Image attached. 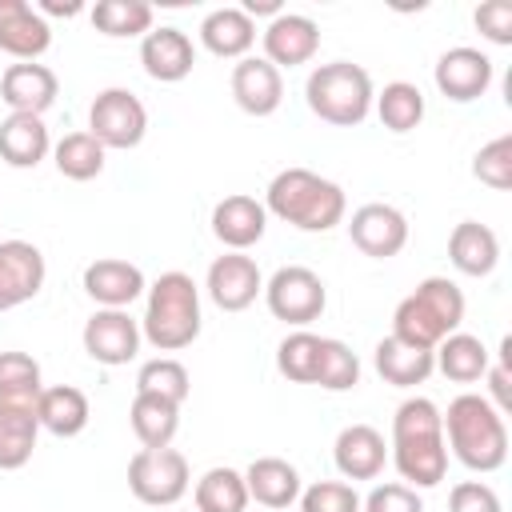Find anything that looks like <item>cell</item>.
Returning <instances> with one entry per match:
<instances>
[{
  "instance_id": "obj_1",
  "label": "cell",
  "mask_w": 512,
  "mask_h": 512,
  "mask_svg": "<svg viewBox=\"0 0 512 512\" xmlns=\"http://www.w3.org/2000/svg\"><path fill=\"white\" fill-rule=\"evenodd\" d=\"M392 464L408 488H436L448 476V444L440 408L428 396H412L392 416Z\"/></svg>"
},
{
  "instance_id": "obj_2",
  "label": "cell",
  "mask_w": 512,
  "mask_h": 512,
  "mask_svg": "<svg viewBox=\"0 0 512 512\" xmlns=\"http://www.w3.org/2000/svg\"><path fill=\"white\" fill-rule=\"evenodd\" d=\"M444 424V444L452 448V456L472 468V472H496L508 460V424L504 416L492 408V400L464 392L448 404V412H440Z\"/></svg>"
},
{
  "instance_id": "obj_3",
  "label": "cell",
  "mask_w": 512,
  "mask_h": 512,
  "mask_svg": "<svg viewBox=\"0 0 512 512\" xmlns=\"http://www.w3.org/2000/svg\"><path fill=\"white\" fill-rule=\"evenodd\" d=\"M344 188L336 180H324L320 172L308 168H284L272 176L264 192V212L276 220L300 228V232H328L344 220Z\"/></svg>"
},
{
  "instance_id": "obj_4",
  "label": "cell",
  "mask_w": 512,
  "mask_h": 512,
  "mask_svg": "<svg viewBox=\"0 0 512 512\" xmlns=\"http://www.w3.org/2000/svg\"><path fill=\"white\" fill-rule=\"evenodd\" d=\"M140 336L160 352H180L200 336V288L188 272H160L148 284Z\"/></svg>"
},
{
  "instance_id": "obj_5",
  "label": "cell",
  "mask_w": 512,
  "mask_h": 512,
  "mask_svg": "<svg viewBox=\"0 0 512 512\" xmlns=\"http://www.w3.org/2000/svg\"><path fill=\"white\" fill-rule=\"evenodd\" d=\"M464 324V292L448 276H428L420 280L392 312V336L416 344V348H436L444 336L460 332Z\"/></svg>"
},
{
  "instance_id": "obj_6",
  "label": "cell",
  "mask_w": 512,
  "mask_h": 512,
  "mask_svg": "<svg viewBox=\"0 0 512 512\" xmlns=\"http://www.w3.org/2000/svg\"><path fill=\"white\" fill-rule=\"evenodd\" d=\"M304 100L320 120H328L336 128H356L372 112L376 92H372V76L360 64L332 60V64H320L308 72Z\"/></svg>"
},
{
  "instance_id": "obj_7",
  "label": "cell",
  "mask_w": 512,
  "mask_h": 512,
  "mask_svg": "<svg viewBox=\"0 0 512 512\" xmlns=\"http://www.w3.org/2000/svg\"><path fill=\"white\" fill-rule=\"evenodd\" d=\"M188 480H192L188 476V460L172 444L168 448H140L128 460V488H132V496L140 504L172 508L188 492Z\"/></svg>"
},
{
  "instance_id": "obj_8",
  "label": "cell",
  "mask_w": 512,
  "mask_h": 512,
  "mask_svg": "<svg viewBox=\"0 0 512 512\" xmlns=\"http://www.w3.org/2000/svg\"><path fill=\"white\" fill-rule=\"evenodd\" d=\"M264 300H268V312L292 328H304L312 320H320L324 304H328V288L324 280L304 268V264H288V268H276L272 280L264 284Z\"/></svg>"
},
{
  "instance_id": "obj_9",
  "label": "cell",
  "mask_w": 512,
  "mask_h": 512,
  "mask_svg": "<svg viewBox=\"0 0 512 512\" xmlns=\"http://www.w3.org/2000/svg\"><path fill=\"white\" fill-rule=\"evenodd\" d=\"M88 132L104 148H136L148 132V108L128 88H104L88 108Z\"/></svg>"
},
{
  "instance_id": "obj_10",
  "label": "cell",
  "mask_w": 512,
  "mask_h": 512,
  "mask_svg": "<svg viewBox=\"0 0 512 512\" xmlns=\"http://www.w3.org/2000/svg\"><path fill=\"white\" fill-rule=\"evenodd\" d=\"M84 352L96 360V364H108V368H120L128 360H136L140 352V320L128 316V308H96L88 320H84Z\"/></svg>"
},
{
  "instance_id": "obj_11",
  "label": "cell",
  "mask_w": 512,
  "mask_h": 512,
  "mask_svg": "<svg viewBox=\"0 0 512 512\" xmlns=\"http://www.w3.org/2000/svg\"><path fill=\"white\" fill-rule=\"evenodd\" d=\"M44 252L28 240H0V312L28 304L44 288Z\"/></svg>"
},
{
  "instance_id": "obj_12",
  "label": "cell",
  "mask_w": 512,
  "mask_h": 512,
  "mask_svg": "<svg viewBox=\"0 0 512 512\" xmlns=\"http://www.w3.org/2000/svg\"><path fill=\"white\" fill-rule=\"evenodd\" d=\"M348 236L364 256L388 260L408 244V220L392 204H360L348 220Z\"/></svg>"
},
{
  "instance_id": "obj_13",
  "label": "cell",
  "mask_w": 512,
  "mask_h": 512,
  "mask_svg": "<svg viewBox=\"0 0 512 512\" xmlns=\"http://www.w3.org/2000/svg\"><path fill=\"white\" fill-rule=\"evenodd\" d=\"M208 296L216 308L224 312H244L260 292H264V276L256 268L252 256L244 252H228V256H216L208 264V280H204Z\"/></svg>"
},
{
  "instance_id": "obj_14",
  "label": "cell",
  "mask_w": 512,
  "mask_h": 512,
  "mask_svg": "<svg viewBox=\"0 0 512 512\" xmlns=\"http://www.w3.org/2000/svg\"><path fill=\"white\" fill-rule=\"evenodd\" d=\"M260 36H264V60L272 68H296L320 52V24L300 12H280L276 20H268Z\"/></svg>"
},
{
  "instance_id": "obj_15",
  "label": "cell",
  "mask_w": 512,
  "mask_h": 512,
  "mask_svg": "<svg viewBox=\"0 0 512 512\" xmlns=\"http://www.w3.org/2000/svg\"><path fill=\"white\" fill-rule=\"evenodd\" d=\"M60 96V80L48 64H36V60H20V64H8L0 72V100L12 108V112H28V116H44Z\"/></svg>"
},
{
  "instance_id": "obj_16",
  "label": "cell",
  "mask_w": 512,
  "mask_h": 512,
  "mask_svg": "<svg viewBox=\"0 0 512 512\" xmlns=\"http://www.w3.org/2000/svg\"><path fill=\"white\" fill-rule=\"evenodd\" d=\"M436 88L440 96L456 100V104H468V100H480L492 84V60L480 52V48H448L440 60H436Z\"/></svg>"
},
{
  "instance_id": "obj_17",
  "label": "cell",
  "mask_w": 512,
  "mask_h": 512,
  "mask_svg": "<svg viewBox=\"0 0 512 512\" xmlns=\"http://www.w3.org/2000/svg\"><path fill=\"white\" fill-rule=\"evenodd\" d=\"M140 64L152 80L160 84H180L192 64H196V48L188 40V32L164 24V28H152L144 40H140Z\"/></svg>"
},
{
  "instance_id": "obj_18",
  "label": "cell",
  "mask_w": 512,
  "mask_h": 512,
  "mask_svg": "<svg viewBox=\"0 0 512 512\" xmlns=\"http://www.w3.org/2000/svg\"><path fill=\"white\" fill-rule=\"evenodd\" d=\"M264 228H268V212L256 196L232 192L212 208V236L232 252H244V248L260 244Z\"/></svg>"
},
{
  "instance_id": "obj_19",
  "label": "cell",
  "mask_w": 512,
  "mask_h": 512,
  "mask_svg": "<svg viewBox=\"0 0 512 512\" xmlns=\"http://www.w3.org/2000/svg\"><path fill=\"white\" fill-rule=\"evenodd\" d=\"M332 460L344 480H376L388 464V444L372 424H348L332 444Z\"/></svg>"
},
{
  "instance_id": "obj_20",
  "label": "cell",
  "mask_w": 512,
  "mask_h": 512,
  "mask_svg": "<svg viewBox=\"0 0 512 512\" xmlns=\"http://www.w3.org/2000/svg\"><path fill=\"white\" fill-rule=\"evenodd\" d=\"M52 44L48 20L28 0H0V52L16 60H36Z\"/></svg>"
},
{
  "instance_id": "obj_21",
  "label": "cell",
  "mask_w": 512,
  "mask_h": 512,
  "mask_svg": "<svg viewBox=\"0 0 512 512\" xmlns=\"http://www.w3.org/2000/svg\"><path fill=\"white\" fill-rule=\"evenodd\" d=\"M232 100L248 116H272L284 100V76L264 56H244L232 68Z\"/></svg>"
},
{
  "instance_id": "obj_22",
  "label": "cell",
  "mask_w": 512,
  "mask_h": 512,
  "mask_svg": "<svg viewBox=\"0 0 512 512\" xmlns=\"http://www.w3.org/2000/svg\"><path fill=\"white\" fill-rule=\"evenodd\" d=\"M144 272L120 256H100L84 268V292L100 304V308H128L140 292H144Z\"/></svg>"
},
{
  "instance_id": "obj_23",
  "label": "cell",
  "mask_w": 512,
  "mask_h": 512,
  "mask_svg": "<svg viewBox=\"0 0 512 512\" xmlns=\"http://www.w3.org/2000/svg\"><path fill=\"white\" fill-rule=\"evenodd\" d=\"M244 488H248V500L264 504L268 512H284L292 500H300V472L280 456H260L248 464Z\"/></svg>"
},
{
  "instance_id": "obj_24",
  "label": "cell",
  "mask_w": 512,
  "mask_h": 512,
  "mask_svg": "<svg viewBox=\"0 0 512 512\" xmlns=\"http://www.w3.org/2000/svg\"><path fill=\"white\" fill-rule=\"evenodd\" d=\"M48 152H52V136L44 128V116L8 112V120H0V160L8 168H36Z\"/></svg>"
},
{
  "instance_id": "obj_25",
  "label": "cell",
  "mask_w": 512,
  "mask_h": 512,
  "mask_svg": "<svg viewBox=\"0 0 512 512\" xmlns=\"http://www.w3.org/2000/svg\"><path fill=\"white\" fill-rule=\"evenodd\" d=\"M448 260L464 276H488L500 264V236L480 220H460L448 236Z\"/></svg>"
},
{
  "instance_id": "obj_26",
  "label": "cell",
  "mask_w": 512,
  "mask_h": 512,
  "mask_svg": "<svg viewBox=\"0 0 512 512\" xmlns=\"http://www.w3.org/2000/svg\"><path fill=\"white\" fill-rule=\"evenodd\" d=\"M88 416H92V408H88V396L76 388V384H52V388H44L40 392V400H36V420H40V428L44 432H52V436H80L84 428H88Z\"/></svg>"
},
{
  "instance_id": "obj_27",
  "label": "cell",
  "mask_w": 512,
  "mask_h": 512,
  "mask_svg": "<svg viewBox=\"0 0 512 512\" xmlns=\"http://www.w3.org/2000/svg\"><path fill=\"white\" fill-rule=\"evenodd\" d=\"M200 44L212 52V56H224V60H244L248 48L256 44V24L252 16H244L240 8H216L200 20Z\"/></svg>"
},
{
  "instance_id": "obj_28",
  "label": "cell",
  "mask_w": 512,
  "mask_h": 512,
  "mask_svg": "<svg viewBox=\"0 0 512 512\" xmlns=\"http://www.w3.org/2000/svg\"><path fill=\"white\" fill-rule=\"evenodd\" d=\"M372 360H376V372H380L388 384H396V388L424 384V380L432 376V368H436V360H432L428 348H416V344H408V340H400V336H392V332L376 344Z\"/></svg>"
},
{
  "instance_id": "obj_29",
  "label": "cell",
  "mask_w": 512,
  "mask_h": 512,
  "mask_svg": "<svg viewBox=\"0 0 512 512\" xmlns=\"http://www.w3.org/2000/svg\"><path fill=\"white\" fill-rule=\"evenodd\" d=\"M36 436V404H0V472L24 468L36 452Z\"/></svg>"
},
{
  "instance_id": "obj_30",
  "label": "cell",
  "mask_w": 512,
  "mask_h": 512,
  "mask_svg": "<svg viewBox=\"0 0 512 512\" xmlns=\"http://www.w3.org/2000/svg\"><path fill=\"white\" fill-rule=\"evenodd\" d=\"M432 360H436V368H440L448 380H456V384L480 380V376L488 372V364H492L484 340L472 336V332H452V336H444V340L432 348Z\"/></svg>"
},
{
  "instance_id": "obj_31",
  "label": "cell",
  "mask_w": 512,
  "mask_h": 512,
  "mask_svg": "<svg viewBox=\"0 0 512 512\" xmlns=\"http://www.w3.org/2000/svg\"><path fill=\"white\" fill-rule=\"evenodd\" d=\"M128 424L136 432V440L144 448H168L176 428H180V404L172 400H160V396H148V392H136L132 400V412H128Z\"/></svg>"
},
{
  "instance_id": "obj_32",
  "label": "cell",
  "mask_w": 512,
  "mask_h": 512,
  "mask_svg": "<svg viewBox=\"0 0 512 512\" xmlns=\"http://www.w3.org/2000/svg\"><path fill=\"white\" fill-rule=\"evenodd\" d=\"M244 508H248L244 472H236V468H208L196 480V512H244Z\"/></svg>"
},
{
  "instance_id": "obj_33",
  "label": "cell",
  "mask_w": 512,
  "mask_h": 512,
  "mask_svg": "<svg viewBox=\"0 0 512 512\" xmlns=\"http://www.w3.org/2000/svg\"><path fill=\"white\" fill-rule=\"evenodd\" d=\"M376 104V116L388 132H412L420 120H424V92L408 80H392L384 84V92L372 100Z\"/></svg>"
},
{
  "instance_id": "obj_34",
  "label": "cell",
  "mask_w": 512,
  "mask_h": 512,
  "mask_svg": "<svg viewBox=\"0 0 512 512\" xmlns=\"http://www.w3.org/2000/svg\"><path fill=\"white\" fill-rule=\"evenodd\" d=\"M104 144L92 136V132H68L56 148H52V160H56V172L68 176V180H92L104 172Z\"/></svg>"
},
{
  "instance_id": "obj_35",
  "label": "cell",
  "mask_w": 512,
  "mask_h": 512,
  "mask_svg": "<svg viewBox=\"0 0 512 512\" xmlns=\"http://www.w3.org/2000/svg\"><path fill=\"white\" fill-rule=\"evenodd\" d=\"M92 24L104 36H148L152 32V4H144V0H96Z\"/></svg>"
},
{
  "instance_id": "obj_36",
  "label": "cell",
  "mask_w": 512,
  "mask_h": 512,
  "mask_svg": "<svg viewBox=\"0 0 512 512\" xmlns=\"http://www.w3.org/2000/svg\"><path fill=\"white\" fill-rule=\"evenodd\" d=\"M40 392V364L28 352H0V404H36Z\"/></svg>"
},
{
  "instance_id": "obj_37",
  "label": "cell",
  "mask_w": 512,
  "mask_h": 512,
  "mask_svg": "<svg viewBox=\"0 0 512 512\" xmlns=\"http://www.w3.org/2000/svg\"><path fill=\"white\" fill-rule=\"evenodd\" d=\"M312 384H320L328 392L356 388L360 384V360H356V352L344 340H336V336H320V360H316V380Z\"/></svg>"
},
{
  "instance_id": "obj_38",
  "label": "cell",
  "mask_w": 512,
  "mask_h": 512,
  "mask_svg": "<svg viewBox=\"0 0 512 512\" xmlns=\"http://www.w3.org/2000/svg\"><path fill=\"white\" fill-rule=\"evenodd\" d=\"M188 368L172 356H156L148 364H140L136 372V392H148V396H160V400H172V404H184L188 400Z\"/></svg>"
},
{
  "instance_id": "obj_39",
  "label": "cell",
  "mask_w": 512,
  "mask_h": 512,
  "mask_svg": "<svg viewBox=\"0 0 512 512\" xmlns=\"http://www.w3.org/2000/svg\"><path fill=\"white\" fill-rule=\"evenodd\" d=\"M316 360H320V336L308 332V328H296L276 348V368L292 384H312L316 380Z\"/></svg>"
},
{
  "instance_id": "obj_40",
  "label": "cell",
  "mask_w": 512,
  "mask_h": 512,
  "mask_svg": "<svg viewBox=\"0 0 512 512\" xmlns=\"http://www.w3.org/2000/svg\"><path fill=\"white\" fill-rule=\"evenodd\" d=\"M472 176H476L480 184L496 188V192H508V188H512V136H508V132L496 136V140H488V144L476 152Z\"/></svg>"
},
{
  "instance_id": "obj_41",
  "label": "cell",
  "mask_w": 512,
  "mask_h": 512,
  "mask_svg": "<svg viewBox=\"0 0 512 512\" xmlns=\"http://www.w3.org/2000/svg\"><path fill=\"white\" fill-rule=\"evenodd\" d=\"M300 512H360V492L344 480H316L300 488Z\"/></svg>"
},
{
  "instance_id": "obj_42",
  "label": "cell",
  "mask_w": 512,
  "mask_h": 512,
  "mask_svg": "<svg viewBox=\"0 0 512 512\" xmlns=\"http://www.w3.org/2000/svg\"><path fill=\"white\" fill-rule=\"evenodd\" d=\"M360 512H424V500L408 484H376L360 500Z\"/></svg>"
},
{
  "instance_id": "obj_43",
  "label": "cell",
  "mask_w": 512,
  "mask_h": 512,
  "mask_svg": "<svg viewBox=\"0 0 512 512\" xmlns=\"http://www.w3.org/2000/svg\"><path fill=\"white\" fill-rule=\"evenodd\" d=\"M448 512H504L500 496L484 480H464L448 492Z\"/></svg>"
},
{
  "instance_id": "obj_44",
  "label": "cell",
  "mask_w": 512,
  "mask_h": 512,
  "mask_svg": "<svg viewBox=\"0 0 512 512\" xmlns=\"http://www.w3.org/2000/svg\"><path fill=\"white\" fill-rule=\"evenodd\" d=\"M480 36H488L492 44H512V4L508 0H488L472 12Z\"/></svg>"
},
{
  "instance_id": "obj_45",
  "label": "cell",
  "mask_w": 512,
  "mask_h": 512,
  "mask_svg": "<svg viewBox=\"0 0 512 512\" xmlns=\"http://www.w3.org/2000/svg\"><path fill=\"white\" fill-rule=\"evenodd\" d=\"M484 376H488V388H492V396H496V404H492V408H496V412L504 416V412L512 408V388H508V364H504V360H500V364H488V372H484Z\"/></svg>"
},
{
  "instance_id": "obj_46",
  "label": "cell",
  "mask_w": 512,
  "mask_h": 512,
  "mask_svg": "<svg viewBox=\"0 0 512 512\" xmlns=\"http://www.w3.org/2000/svg\"><path fill=\"white\" fill-rule=\"evenodd\" d=\"M240 12H244V16H272V20H276L284 8H280L276 0H244V8H240Z\"/></svg>"
},
{
  "instance_id": "obj_47",
  "label": "cell",
  "mask_w": 512,
  "mask_h": 512,
  "mask_svg": "<svg viewBox=\"0 0 512 512\" xmlns=\"http://www.w3.org/2000/svg\"><path fill=\"white\" fill-rule=\"evenodd\" d=\"M36 12H40V16H44V12H48V16H76V12H80V4H76V0H72V4H56V0H40V4H36Z\"/></svg>"
}]
</instances>
